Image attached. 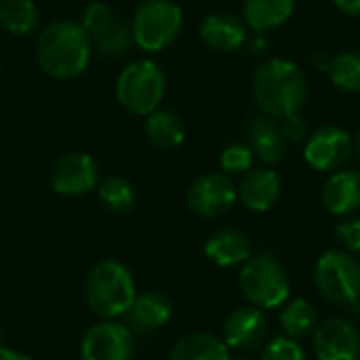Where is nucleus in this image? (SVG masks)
Returning a JSON list of instances; mask_svg holds the SVG:
<instances>
[{
	"label": "nucleus",
	"instance_id": "39448f33",
	"mask_svg": "<svg viewBox=\"0 0 360 360\" xmlns=\"http://www.w3.org/2000/svg\"><path fill=\"white\" fill-rule=\"evenodd\" d=\"M240 291L243 295L262 310H272L289 300L291 285L281 264L270 255L249 257L240 268Z\"/></svg>",
	"mask_w": 360,
	"mask_h": 360
},
{
	"label": "nucleus",
	"instance_id": "aec40b11",
	"mask_svg": "<svg viewBox=\"0 0 360 360\" xmlns=\"http://www.w3.org/2000/svg\"><path fill=\"white\" fill-rule=\"evenodd\" d=\"M205 253L219 268L240 266L251 257V240L240 230L221 228L207 238Z\"/></svg>",
	"mask_w": 360,
	"mask_h": 360
},
{
	"label": "nucleus",
	"instance_id": "412c9836",
	"mask_svg": "<svg viewBox=\"0 0 360 360\" xmlns=\"http://www.w3.org/2000/svg\"><path fill=\"white\" fill-rule=\"evenodd\" d=\"M230 348L224 340L211 333H190L181 338L171 354L169 360H230Z\"/></svg>",
	"mask_w": 360,
	"mask_h": 360
},
{
	"label": "nucleus",
	"instance_id": "b1692460",
	"mask_svg": "<svg viewBox=\"0 0 360 360\" xmlns=\"http://www.w3.org/2000/svg\"><path fill=\"white\" fill-rule=\"evenodd\" d=\"M38 23V11L32 0H0V27L11 34H30Z\"/></svg>",
	"mask_w": 360,
	"mask_h": 360
},
{
	"label": "nucleus",
	"instance_id": "72a5a7b5",
	"mask_svg": "<svg viewBox=\"0 0 360 360\" xmlns=\"http://www.w3.org/2000/svg\"><path fill=\"white\" fill-rule=\"evenodd\" d=\"M354 154H356V158H359V162H360V135H359V139L354 141Z\"/></svg>",
	"mask_w": 360,
	"mask_h": 360
},
{
	"label": "nucleus",
	"instance_id": "cd10ccee",
	"mask_svg": "<svg viewBox=\"0 0 360 360\" xmlns=\"http://www.w3.org/2000/svg\"><path fill=\"white\" fill-rule=\"evenodd\" d=\"M253 150L249 143H230L221 152V169L226 173H247L253 165Z\"/></svg>",
	"mask_w": 360,
	"mask_h": 360
},
{
	"label": "nucleus",
	"instance_id": "c9c22d12",
	"mask_svg": "<svg viewBox=\"0 0 360 360\" xmlns=\"http://www.w3.org/2000/svg\"><path fill=\"white\" fill-rule=\"evenodd\" d=\"M0 346H2V331H0Z\"/></svg>",
	"mask_w": 360,
	"mask_h": 360
},
{
	"label": "nucleus",
	"instance_id": "f03ea898",
	"mask_svg": "<svg viewBox=\"0 0 360 360\" xmlns=\"http://www.w3.org/2000/svg\"><path fill=\"white\" fill-rule=\"evenodd\" d=\"M38 61L55 78H74L84 72L91 55V40L82 25L72 21L51 23L38 38Z\"/></svg>",
	"mask_w": 360,
	"mask_h": 360
},
{
	"label": "nucleus",
	"instance_id": "ddd939ff",
	"mask_svg": "<svg viewBox=\"0 0 360 360\" xmlns=\"http://www.w3.org/2000/svg\"><path fill=\"white\" fill-rule=\"evenodd\" d=\"M99 181L97 162L89 154L61 156L51 169V186L61 196H82Z\"/></svg>",
	"mask_w": 360,
	"mask_h": 360
},
{
	"label": "nucleus",
	"instance_id": "9d476101",
	"mask_svg": "<svg viewBox=\"0 0 360 360\" xmlns=\"http://www.w3.org/2000/svg\"><path fill=\"white\" fill-rule=\"evenodd\" d=\"M352 152H354V143L348 131L340 127H323L308 139L304 158L312 169L323 173H333L346 165Z\"/></svg>",
	"mask_w": 360,
	"mask_h": 360
},
{
	"label": "nucleus",
	"instance_id": "393cba45",
	"mask_svg": "<svg viewBox=\"0 0 360 360\" xmlns=\"http://www.w3.org/2000/svg\"><path fill=\"white\" fill-rule=\"evenodd\" d=\"M281 325L291 340L308 338L316 329V308L308 300H295L283 310Z\"/></svg>",
	"mask_w": 360,
	"mask_h": 360
},
{
	"label": "nucleus",
	"instance_id": "473e14b6",
	"mask_svg": "<svg viewBox=\"0 0 360 360\" xmlns=\"http://www.w3.org/2000/svg\"><path fill=\"white\" fill-rule=\"evenodd\" d=\"M0 360H34V359H30V356H27V354H23V352H15V350H8V348L0 346Z\"/></svg>",
	"mask_w": 360,
	"mask_h": 360
},
{
	"label": "nucleus",
	"instance_id": "6e6552de",
	"mask_svg": "<svg viewBox=\"0 0 360 360\" xmlns=\"http://www.w3.org/2000/svg\"><path fill=\"white\" fill-rule=\"evenodd\" d=\"M82 27L91 44H95L108 57H120L131 49V32L114 15L112 8L101 2H93L86 6Z\"/></svg>",
	"mask_w": 360,
	"mask_h": 360
},
{
	"label": "nucleus",
	"instance_id": "7ed1b4c3",
	"mask_svg": "<svg viewBox=\"0 0 360 360\" xmlns=\"http://www.w3.org/2000/svg\"><path fill=\"white\" fill-rule=\"evenodd\" d=\"M135 297V281L118 262L97 264L84 281V300L89 308L103 319L122 316Z\"/></svg>",
	"mask_w": 360,
	"mask_h": 360
},
{
	"label": "nucleus",
	"instance_id": "dca6fc26",
	"mask_svg": "<svg viewBox=\"0 0 360 360\" xmlns=\"http://www.w3.org/2000/svg\"><path fill=\"white\" fill-rule=\"evenodd\" d=\"M281 196V179L272 169L247 171L238 186V198L243 205L255 213L270 211Z\"/></svg>",
	"mask_w": 360,
	"mask_h": 360
},
{
	"label": "nucleus",
	"instance_id": "4be33fe9",
	"mask_svg": "<svg viewBox=\"0 0 360 360\" xmlns=\"http://www.w3.org/2000/svg\"><path fill=\"white\" fill-rule=\"evenodd\" d=\"M245 21L255 32H268L285 21L295 11V0H245Z\"/></svg>",
	"mask_w": 360,
	"mask_h": 360
},
{
	"label": "nucleus",
	"instance_id": "c85d7f7f",
	"mask_svg": "<svg viewBox=\"0 0 360 360\" xmlns=\"http://www.w3.org/2000/svg\"><path fill=\"white\" fill-rule=\"evenodd\" d=\"M262 360H308L302 346L291 338H274L262 352Z\"/></svg>",
	"mask_w": 360,
	"mask_h": 360
},
{
	"label": "nucleus",
	"instance_id": "a878e982",
	"mask_svg": "<svg viewBox=\"0 0 360 360\" xmlns=\"http://www.w3.org/2000/svg\"><path fill=\"white\" fill-rule=\"evenodd\" d=\"M329 76L333 84L346 93H360V53H340L329 61Z\"/></svg>",
	"mask_w": 360,
	"mask_h": 360
},
{
	"label": "nucleus",
	"instance_id": "c756f323",
	"mask_svg": "<svg viewBox=\"0 0 360 360\" xmlns=\"http://www.w3.org/2000/svg\"><path fill=\"white\" fill-rule=\"evenodd\" d=\"M338 240L346 247V251L350 253H359L360 251V217H348L344 221H340L338 230Z\"/></svg>",
	"mask_w": 360,
	"mask_h": 360
},
{
	"label": "nucleus",
	"instance_id": "2eb2a0df",
	"mask_svg": "<svg viewBox=\"0 0 360 360\" xmlns=\"http://www.w3.org/2000/svg\"><path fill=\"white\" fill-rule=\"evenodd\" d=\"M173 306L171 302L158 293V291H148L141 293L133 300L131 308L122 314L124 316V327L135 333V335H150L165 327L171 319Z\"/></svg>",
	"mask_w": 360,
	"mask_h": 360
},
{
	"label": "nucleus",
	"instance_id": "bb28decb",
	"mask_svg": "<svg viewBox=\"0 0 360 360\" xmlns=\"http://www.w3.org/2000/svg\"><path fill=\"white\" fill-rule=\"evenodd\" d=\"M99 200L112 213H127L135 205V190L122 177H108L99 186Z\"/></svg>",
	"mask_w": 360,
	"mask_h": 360
},
{
	"label": "nucleus",
	"instance_id": "f704fd0d",
	"mask_svg": "<svg viewBox=\"0 0 360 360\" xmlns=\"http://www.w3.org/2000/svg\"><path fill=\"white\" fill-rule=\"evenodd\" d=\"M230 360H253L251 356H245V354H240V356H236V359H230Z\"/></svg>",
	"mask_w": 360,
	"mask_h": 360
},
{
	"label": "nucleus",
	"instance_id": "f3484780",
	"mask_svg": "<svg viewBox=\"0 0 360 360\" xmlns=\"http://www.w3.org/2000/svg\"><path fill=\"white\" fill-rule=\"evenodd\" d=\"M323 202L333 215H348L360 207V171L338 169L325 181Z\"/></svg>",
	"mask_w": 360,
	"mask_h": 360
},
{
	"label": "nucleus",
	"instance_id": "20e7f679",
	"mask_svg": "<svg viewBox=\"0 0 360 360\" xmlns=\"http://www.w3.org/2000/svg\"><path fill=\"white\" fill-rule=\"evenodd\" d=\"M314 283L327 302L350 308L360 300V262L350 251H327L316 262Z\"/></svg>",
	"mask_w": 360,
	"mask_h": 360
},
{
	"label": "nucleus",
	"instance_id": "6ab92c4d",
	"mask_svg": "<svg viewBox=\"0 0 360 360\" xmlns=\"http://www.w3.org/2000/svg\"><path fill=\"white\" fill-rule=\"evenodd\" d=\"M200 38L213 51L230 53L245 44L247 30L240 17L232 13H213L200 25Z\"/></svg>",
	"mask_w": 360,
	"mask_h": 360
},
{
	"label": "nucleus",
	"instance_id": "9b49d317",
	"mask_svg": "<svg viewBox=\"0 0 360 360\" xmlns=\"http://www.w3.org/2000/svg\"><path fill=\"white\" fill-rule=\"evenodd\" d=\"M82 360H131L133 333L118 323L93 325L80 342Z\"/></svg>",
	"mask_w": 360,
	"mask_h": 360
},
{
	"label": "nucleus",
	"instance_id": "0eeeda50",
	"mask_svg": "<svg viewBox=\"0 0 360 360\" xmlns=\"http://www.w3.org/2000/svg\"><path fill=\"white\" fill-rule=\"evenodd\" d=\"M184 13L171 0H146L133 23V38L143 51H162L181 32Z\"/></svg>",
	"mask_w": 360,
	"mask_h": 360
},
{
	"label": "nucleus",
	"instance_id": "f257e3e1",
	"mask_svg": "<svg viewBox=\"0 0 360 360\" xmlns=\"http://www.w3.org/2000/svg\"><path fill=\"white\" fill-rule=\"evenodd\" d=\"M253 95L266 116L287 118L304 108L308 99V80L293 61L270 59L255 72Z\"/></svg>",
	"mask_w": 360,
	"mask_h": 360
},
{
	"label": "nucleus",
	"instance_id": "4468645a",
	"mask_svg": "<svg viewBox=\"0 0 360 360\" xmlns=\"http://www.w3.org/2000/svg\"><path fill=\"white\" fill-rule=\"evenodd\" d=\"M268 335V319L262 308L247 306L234 310L224 323V342L238 352L255 350Z\"/></svg>",
	"mask_w": 360,
	"mask_h": 360
},
{
	"label": "nucleus",
	"instance_id": "a211bd4d",
	"mask_svg": "<svg viewBox=\"0 0 360 360\" xmlns=\"http://www.w3.org/2000/svg\"><path fill=\"white\" fill-rule=\"evenodd\" d=\"M249 146L253 154L266 162L276 165L287 156V141L281 133V127L270 116H253L247 124Z\"/></svg>",
	"mask_w": 360,
	"mask_h": 360
},
{
	"label": "nucleus",
	"instance_id": "5701e85b",
	"mask_svg": "<svg viewBox=\"0 0 360 360\" xmlns=\"http://www.w3.org/2000/svg\"><path fill=\"white\" fill-rule=\"evenodd\" d=\"M148 141L158 150H173L181 146L186 137V127L173 110H154L146 120Z\"/></svg>",
	"mask_w": 360,
	"mask_h": 360
},
{
	"label": "nucleus",
	"instance_id": "2f4dec72",
	"mask_svg": "<svg viewBox=\"0 0 360 360\" xmlns=\"http://www.w3.org/2000/svg\"><path fill=\"white\" fill-rule=\"evenodd\" d=\"M335 6L348 15V17H360V0H333Z\"/></svg>",
	"mask_w": 360,
	"mask_h": 360
},
{
	"label": "nucleus",
	"instance_id": "1a4fd4ad",
	"mask_svg": "<svg viewBox=\"0 0 360 360\" xmlns=\"http://www.w3.org/2000/svg\"><path fill=\"white\" fill-rule=\"evenodd\" d=\"M238 198V190L228 175L209 173L198 177L188 190V207L198 217H221L226 215Z\"/></svg>",
	"mask_w": 360,
	"mask_h": 360
},
{
	"label": "nucleus",
	"instance_id": "e433bc0d",
	"mask_svg": "<svg viewBox=\"0 0 360 360\" xmlns=\"http://www.w3.org/2000/svg\"><path fill=\"white\" fill-rule=\"evenodd\" d=\"M359 360H360V356H359Z\"/></svg>",
	"mask_w": 360,
	"mask_h": 360
},
{
	"label": "nucleus",
	"instance_id": "f8f14e48",
	"mask_svg": "<svg viewBox=\"0 0 360 360\" xmlns=\"http://www.w3.org/2000/svg\"><path fill=\"white\" fill-rule=\"evenodd\" d=\"M314 354L319 360H359V329L340 316L323 321L314 329Z\"/></svg>",
	"mask_w": 360,
	"mask_h": 360
},
{
	"label": "nucleus",
	"instance_id": "7c9ffc66",
	"mask_svg": "<svg viewBox=\"0 0 360 360\" xmlns=\"http://www.w3.org/2000/svg\"><path fill=\"white\" fill-rule=\"evenodd\" d=\"M281 133H283L285 141L300 143V141H304V139L308 137V122H306L304 118H300L297 114L287 116V118H283Z\"/></svg>",
	"mask_w": 360,
	"mask_h": 360
},
{
	"label": "nucleus",
	"instance_id": "423d86ee",
	"mask_svg": "<svg viewBox=\"0 0 360 360\" xmlns=\"http://www.w3.org/2000/svg\"><path fill=\"white\" fill-rule=\"evenodd\" d=\"M165 95V74L154 61H135L118 78L116 97L133 114H152Z\"/></svg>",
	"mask_w": 360,
	"mask_h": 360
}]
</instances>
